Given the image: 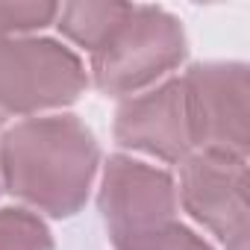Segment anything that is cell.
Returning <instances> with one entry per match:
<instances>
[{
	"label": "cell",
	"instance_id": "obj_1",
	"mask_svg": "<svg viewBox=\"0 0 250 250\" xmlns=\"http://www.w3.org/2000/svg\"><path fill=\"white\" fill-rule=\"evenodd\" d=\"M97 165V139L77 115L24 118L0 136V188L50 218L85 206Z\"/></svg>",
	"mask_w": 250,
	"mask_h": 250
},
{
	"label": "cell",
	"instance_id": "obj_2",
	"mask_svg": "<svg viewBox=\"0 0 250 250\" xmlns=\"http://www.w3.org/2000/svg\"><path fill=\"white\" fill-rule=\"evenodd\" d=\"M186 59L180 18L159 6H133L91 53V80L106 97H133L156 85Z\"/></svg>",
	"mask_w": 250,
	"mask_h": 250
},
{
	"label": "cell",
	"instance_id": "obj_3",
	"mask_svg": "<svg viewBox=\"0 0 250 250\" xmlns=\"http://www.w3.org/2000/svg\"><path fill=\"white\" fill-rule=\"evenodd\" d=\"M88 85L83 59L42 36H0V127L71 106Z\"/></svg>",
	"mask_w": 250,
	"mask_h": 250
},
{
	"label": "cell",
	"instance_id": "obj_4",
	"mask_svg": "<svg viewBox=\"0 0 250 250\" xmlns=\"http://www.w3.org/2000/svg\"><path fill=\"white\" fill-rule=\"evenodd\" d=\"M177 206V183L168 171L133 156H109L97 209L115 250H142L162 238L174 224H180Z\"/></svg>",
	"mask_w": 250,
	"mask_h": 250
},
{
	"label": "cell",
	"instance_id": "obj_5",
	"mask_svg": "<svg viewBox=\"0 0 250 250\" xmlns=\"http://www.w3.org/2000/svg\"><path fill=\"white\" fill-rule=\"evenodd\" d=\"M191 147L247 159L250 150V74L244 62H197L183 77Z\"/></svg>",
	"mask_w": 250,
	"mask_h": 250
},
{
	"label": "cell",
	"instance_id": "obj_6",
	"mask_svg": "<svg viewBox=\"0 0 250 250\" xmlns=\"http://www.w3.org/2000/svg\"><path fill=\"white\" fill-rule=\"evenodd\" d=\"M177 200L224 244L247 238V159L194 150L180 162Z\"/></svg>",
	"mask_w": 250,
	"mask_h": 250
},
{
	"label": "cell",
	"instance_id": "obj_7",
	"mask_svg": "<svg viewBox=\"0 0 250 250\" xmlns=\"http://www.w3.org/2000/svg\"><path fill=\"white\" fill-rule=\"evenodd\" d=\"M112 133L115 142L127 150H139L174 165L188 159L194 147H191L180 77L165 80L133 97H124L115 112Z\"/></svg>",
	"mask_w": 250,
	"mask_h": 250
},
{
	"label": "cell",
	"instance_id": "obj_8",
	"mask_svg": "<svg viewBox=\"0 0 250 250\" xmlns=\"http://www.w3.org/2000/svg\"><path fill=\"white\" fill-rule=\"evenodd\" d=\"M130 9L133 3H88V0L85 3H65L59 6L56 27L77 47L94 53L115 33V27L130 15Z\"/></svg>",
	"mask_w": 250,
	"mask_h": 250
},
{
	"label": "cell",
	"instance_id": "obj_9",
	"mask_svg": "<svg viewBox=\"0 0 250 250\" xmlns=\"http://www.w3.org/2000/svg\"><path fill=\"white\" fill-rule=\"evenodd\" d=\"M0 250H53L47 224L21 206L0 209Z\"/></svg>",
	"mask_w": 250,
	"mask_h": 250
},
{
	"label": "cell",
	"instance_id": "obj_10",
	"mask_svg": "<svg viewBox=\"0 0 250 250\" xmlns=\"http://www.w3.org/2000/svg\"><path fill=\"white\" fill-rule=\"evenodd\" d=\"M59 3L44 0H0V36H30L56 24Z\"/></svg>",
	"mask_w": 250,
	"mask_h": 250
},
{
	"label": "cell",
	"instance_id": "obj_11",
	"mask_svg": "<svg viewBox=\"0 0 250 250\" xmlns=\"http://www.w3.org/2000/svg\"><path fill=\"white\" fill-rule=\"evenodd\" d=\"M142 250H212V244L203 241L194 229H188L183 224H174L162 238H156L153 244H147Z\"/></svg>",
	"mask_w": 250,
	"mask_h": 250
},
{
	"label": "cell",
	"instance_id": "obj_12",
	"mask_svg": "<svg viewBox=\"0 0 250 250\" xmlns=\"http://www.w3.org/2000/svg\"><path fill=\"white\" fill-rule=\"evenodd\" d=\"M227 250H247V238H238V241L227 244Z\"/></svg>",
	"mask_w": 250,
	"mask_h": 250
}]
</instances>
